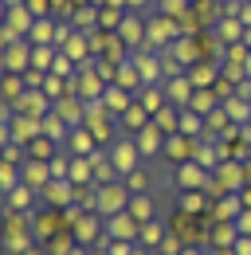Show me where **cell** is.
Segmentation results:
<instances>
[{
	"label": "cell",
	"instance_id": "obj_1",
	"mask_svg": "<svg viewBox=\"0 0 251 255\" xmlns=\"http://www.w3.org/2000/svg\"><path fill=\"white\" fill-rule=\"evenodd\" d=\"M106 153H110V161H114V169H118L122 177H129L133 169H141V165H145V157H141V149H137V141H133L129 133H122V137H118V141H114V145H110Z\"/></svg>",
	"mask_w": 251,
	"mask_h": 255
},
{
	"label": "cell",
	"instance_id": "obj_2",
	"mask_svg": "<svg viewBox=\"0 0 251 255\" xmlns=\"http://www.w3.org/2000/svg\"><path fill=\"white\" fill-rule=\"evenodd\" d=\"M129 208V189H126V181H114V185H98V204H94V212L98 216H118Z\"/></svg>",
	"mask_w": 251,
	"mask_h": 255
},
{
	"label": "cell",
	"instance_id": "obj_3",
	"mask_svg": "<svg viewBox=\"0 0 251 255\" xmlns=\"http://www.w3.org/2000/svg\"><path fill=\"white\" fill-rule=\"evenodd\" d=\"M208 185H212V169H204L196 157L185 161V165H177V189L181 192H196V189L208 192Z\"/></svg>",
	"mask_w": 251,
	"mask_h": 255
},
{
	"label": "cell",
	"instance_id": "obj_4",
	"mask_svg": "<svg viewBox=\"0 0 251 255\" xmlns=\"http://www.w3.org/2000/svg\"><path fill=\"white\" fill-rule=\"evenodd\" d=\"M31 24H35V16L28 12V4H20V8H4V43H12V39H28Z\"/></svg>",
	"mask_w": 251,
	"mask_h": 255
},
{
	"label": "cell",
	"instance_id": "obj_5",
	"mask_svg": "<svg viewBox=\"0 0 251 255\" xmlns=\"http://www.w3.org/2000/svg\"><path fill=\"white\" fill-rule=\"evenodd\" d=\"M161 157L169 161V165H185V161H192V157H196V137H188V133H169Z\"/></svg>",
	"mask_w": 251,
	"mask_h": 255
},
{
	"label": "cell",
	"instance_id": "obj_6",
	"mask_svg": "<svg viewBox=\"0 0 251 255\" xmlns=\"http://www.w3.org/2000/svg\"><path fill=\"white\" fill-rule=\"evenodd\" d=\"M118 39L129 51H141L145 47V16L141 12H126V20L118 24Z\"/></svg>",
	"mask_w": 251,
	"mask_h": 255
},
{
	"label": "cell",
	"instance_id": "obj_7",
	"mask_svg": "<svg viewBox=\"0 0 251 255\" xmlns=\"http://www.w3.org/2000/svg\"><path fill=\"white\" fill-rule=\"evenodd\" d=\"M4 71H8V75H24V71H31V43H28V39H12V43H4Z\"/></svg>",
	"mask_w": 251,
	"mask_h": 255
},
{
	"label": "cell",
	"instance_id": "obj_8",
	"mask_svg": "<svg viewBox=\"0 0 251 255\" xmlns=\"http://www.w3.org/2000/svg\"><path fill=\"white\" fill-rule=\"evenodd\" d=\"M75 189H79V185H75L71 177H51V181L43 185V200H47L51 208H67V204L75 200Z\"/></svg>",
	"mask_w": 251,
	"mask_h": 255
},
{
	"label": "cell",
	"instance_id": "obj_9",
	"mask_svg": "<svg viewBox=\"0 0 251 255\" xmlns=\"http://www.w3.org/2000/svg\"><path fill=\"white\" fill-rule=\"evenodd\" d=\"M244 32H248V24H244L240 16H220L216 28H212V35H216L224 47H232V43H244Z\"/></svg>",
	"mask_w": 251,
	"mask_h": 255
},
{
	"label": "cell",
	"instance_id": "obj_10",
	"mask_svg": "<svg viewBox=\"0 0 251 255\" xmlns=\"http://www.w3.org/2000/svg\"><path fill=\"white\" fill-rule=\"evenodd\" d=\"M12 110H20V114H31V118H47V114L55 110V102L43 95V91H31V87H28V95L20 98Z\"/></svg>",
	"mask_w": 251,
	"mask_h": 255
},
{
	"label": "cell",
	"instance_id": "obj_11",
	"mask_svg": "<svg viewBox=\"0 0 251 255\" xmlns=\"http://www.w3.org/2000/svg\"><path fill=\"white\" fill-rule=\"evenodd\" d=\"M165 95H169L173 106H188L192 95H196V83L188 79V71H185V75H173V79H165Z\"/></svg>",
	"mask_w": 251,
	"mask_h": 255
},
{
	"label": "cell",
	"instance_id": "obj_12",
	"mask_svg": "<svg viewBox=\"0 0 251 255\" xmlns=\"http://www.w3.org/2000/svg\"><path fill=\"white\" fill-rule=\"evenodd\" d=\"M133 141H137V149H141V157H145V161H153L157 153L165 149V133H161L153 122H149L145 129H137V133H133Z\"/></svg>",
	"mask_w": 251,
	"mask_h": 255
},
{
	"label": "cell",
	"instance_id": "obj_13",
	"mask_svg": "<svg viewBox=\"0 0 251 255\" xmlns=\"http://www.w3.org/2000/svg\"><path fill=\"white\" fill-rule=\"evenodd\" d=\"M106 232H110V240H129V244H133V240L141 236V224L133 220V216H129V208H126V212H118V216H110Z\"/></svg>",
	"mask_w": 251,
	"mask_h": 255
},
{
	"label": "cell",
	"instance_id": "obj_14",
	"mask_svg": "<svg viewBox=\"0 0 251 255\" xmlns=\"http://www.w3.org/2000/svg\"><path fill=\"white\" fill-rule=\"evenodd\" d=\"M59 16H35V24H31L28 32V43H55L59 39Z\"/></svg>",
	"mask_w": 251,
	"mask_h": 255
},
{
	"label": "cell",
	"instance_id": "obj_15",
	"mask_svg": "<svg viewBox=\"0 0 251 255\" xmlns=\"http://www.w3.org/2000/svg\"><path fill=\"white\" fill-rule=\"evenodd\" d=\"M102 102H106V110H110L114 118H122L126 110H129V106L137 102V95H129L126 87H118V83H110V87H106V95H102Z\"/></svg>",
	"mask_w": 251,
	"mask_h": 255
},
{
	"label": "cell",
	"instance_id": "obj_16",
	"mask_svg": "<svg viewBox=\"0 0 251 255\" xmlns=\"http://www.w3.org/2000/svg\"><path fill=\"white\" fill-rule=\"evenodd\" d=\"M188 79L196 87H216L220 83V59H196V63L188 67Z\"/></svg>",
	"mask_w": 251,
	"mask_h": 255
},
{
	"label": "cell",
	"instance_id": "obj_17",
	"mask_svg": "<svg viewBox=\"0 0 251 255\" xmlns=\"http://www.w3.org/2000/svg\"><path fill=\"white\" fill-rule=\"evenodd\" d=\"M51 181V161H39V157H28L24 161V185L43 192V185Z\"/></svg>",
	"mask_w": 251,
	"mask_h": 255
},
{
	"label": "cell",
	"instance_id": "obj_18",
	"mask_svg": "<svg viewBox=\"0 0 251 255\" xmlns=\"http://www.w3.org/2000/svg\"><path fill=\"white\" fill-rule=\"evenodd\" d=\"M149 122H153V114H149V110H145L141 102H133V106L126 110L122 118H118V126H122V133H137V129H145Z\"/></svg>",
	"mask_w": 251,
	"mask_h": 255
},
{
	"label": "cell",
	"instance_id": "obj_19",
	"mask_svg": "<svg viewBox=\"0 0 251 255\" xmlns=\"http://www.w3.org/2000/svg\"><path fill=\"white\" fill-rule=\"evenodd\" d=\"M67 145L75 149V157H91L94 149H98V137H94L87 126H75V129H71V137H67Z\"/></svg>",
	"mask_w": 251,
	"mask_h": 255
},
{
	"label": "cell",
	"instance_id": "obj_20",
	"mask_svg": "<svg viewBox=\"0 0 251 255\" xmlns=\"http://www.w3.org/2000/svg\"><path fill=\"white\" fill-rule=\"evenodd\" d=\"M153 126L161 129L165 137H169V133H181V106H173V102L161 106V110L153 114Z\"/></svg>",
	"mask_w": 251,
	"mask_h": 255
},
{
	"label": "cell",
	"instance_id": "obj_21",
	"mask_svg": "<svg viewBox=\"0 0 251 255\" xmlns=\"http://www.w3.org/2000/svg\"><path fill=\"white\" fill-rule=\"evenodd\" d=\"M224 110L232 114L236 126H248L251 122V98H244V95H228L224 98Z\"/></svg>",
	"mask_w": 251,
	"mask_h": 255
},
{
	"label": "cell",
	"instance_id": "obj_22",
	"mask_svg": "<svg viewBox=\"0 0 251 255\" xmlns=\"http://www.w3.org/2000/svg\"><path fill=\"white\" fill-rule=\"evenodd\" d=\"M55 55H59V47H55V43H31V67H35V71H43V75H47V71L55 67Z\"/></svg>",
	"mask_w": 251,
	"mask_h": 255
},
{
	"label": "cell",
	"instance_id": "obj_23",
	"mask_svg": "<svg viewBox=\"0 0 251 255\" xmlns=\"http://www.w3.org/2000/svg\"><path fill=\"white\" fill-rule=\"evenodd\" d=\"M24 95H28V79H24V75H8V71H4V106H16Z\"/></svg>",
	"mask_w": 251,
	"mask_h": 255
},
{
	"label": "cell",
	"instance_id": "obj_24",
	"mask_svg": "<svg viewBox=\"0 0 251 255\" xmlns=\"http://www.w3.org/2000/svg\"><path fill=\"white\" fill-rule=\"evenodd\" d=\"M67 177H71L79 189H83V185H94L91 181L94 177V161L91 157H71V173H67Z\"/></svg>",
	"mask_w": 251,
	"mask_h": 255
},
{
	"label": "cell",
	"instance_id": "obj_25",
	"mask_svg": "<svg viewBox=\"0 0 251 255\" xmlns=\"http://www.w3.org/2000/svg\"><path fill=\"white\" fill-rule=\"evenodd\" d=\"M129 216H133L137 224H149L153 220V196H145V192L129 196Z\"/></svg>",
	"mask_w": 251,
	"mask_h": 255
},
{
	"label": "cell",
	"instance_id": "obj_26",
	"mask_svg": "<svg viewBox=\"0 0 251 255\" xmlns=\"http://www.w3.org/2000/svg\"><path fill=\"white\" fill-rule=\"evenodd\" d=\"M71 228H75V240H79L83 248H87V244H91L94 236L102 232V224L94 220V216H79V220H71Z\"/></svg>",
	"mask_w": 251,
	"mask_h": 255
},
{
	"label": "cell",
	"instance_id": "obj_27",
	"mask_svg": "<svg viewBox=\"0 0 251 255\" xmlns=\"http://www.w3.org/2000/svg\"><path fill=\"white\" fill-rule=\"evenodd\" d=\"M43 133H47L51 141H59V145H67V137H71V126H67V122H63L59 114L51 110V114L43 118Z\"/></svg>",
	"mask_w": 251,
	"mask_h": 255
},
{
	"label": "cell",
	"instance_id": "obj_28",
	"mask_svg": "<svg viewBox=\"0 0 251 255\" xmlns=\"http://www.w3.org/2000/svg\"><path fill=\"white\" fill-rule=\"evenodd\" d=\"M4 196H8V208H28V212H31V204H35L39 189H31V185H16V189L4 192Z\"/></svg>",
	"mask_w": 251,
	"mask_h": 255
},
{
	"label": "cell",
	"instance_id": "obj_29",
	"mask_svg": "<svg viewBox=\"0 0 251 255\" xmlns=\"http://www.w3.org/2000/svg\"><path fill=\"white\" fill-rule=\"evenodd\" d=\"M181 133H188V137H204V114L181 106Z\"/></svg>",
	"mask_w": 251,
	"mask_h": 255
},
{
	"label": "cell",
	"instance_id": "obj_30",
	"mask_svg": "<svg viewBox=\"0 0 251 255\" xmlns=\"http://www.w3.org/2000/svg\"><path fill=\"white\" fill-rule=\"evenodd\" d=\"M122 20H126V8H110V4L98 8V28H102V32H118Z\"/></svg>",
	"mask_w": 251,
	"mask_h": 255
},
{
	"label": "cell",
	"instance_id": "obj_31",
	"mask_svg": "<svg viewBox=\"0 0 251 255\" xmlns=\"http://www.w3.org/2000/svg\"><path fill=\"white\" fill-rule=\"evenodd\" d=\"M55 145H59V141H51L47 133H39V137H35V141H31V145H28V157L51 161V157H59V153H55Z\"/></svg>",
	"mask_w": 251,
	"mask_h": 255
},
{
	"label": "cell",
	"instance_id": "obj_32",
	"mask_svg": "<svg viewBox=\"0 0 251 255\" xmlns=\"http://www.w3.org/2000/svg\"><path fill=\"white\" fill-rule=\"evenodd\" d=\"M122 181H126V189H129V192H145V189H149V165L133 169V173H129V177H122Z\"/></svg>",
	"mask_w": 251,
	"mask_h": 255
},
{
	"label": "cell",
	"instance_id": "obj_33",
	"mask_svg": "<svg viewBox=\"0 0 251 255\" xmlns=\"http://www.w3.org/2000/svg\"><path fill=\"white\" fill-rule=\"evenodd\" d=\"M161 240H165V224L161 220L141 224V244H161Z\"/></svg>",
	"mask_w": 251,
	"mask_h": 255
},
{
	"label": "cell",
	"instance_id": "obj_34",
	"mask_svg": "<svg viewBox=\"0 0 251 255\" xmlns=\"http://www.w3.org/2000/svg\"><path fill=\"white\" fill-rule=\"evenodd\" d=\"M200 208H204V189L185 192V196H181V212H200Z\"/></svg>",
	"mask_w": 251,
	"mask_h": 255
},
{
	"label": "cell",
	"instance_id": "obj_35",
	"mask_svg": "<svg viewBox=\"0 0 251 255\" xmlns=\"http://www.w3.org/2000/svg\"><path fill=\"white\" fill-rule=\"evenodd\" d=\"M236 228H240V236H251V208H244L236 216Z\"/></svg>",
	"mask_w": 251,
	"mask_h": 255
},
{
	"label": "cell",
	"instance_id": "obj_36",
	"mask_svg": "<svg viewBox=\"0 0 251 255\" xmlns=\"http://www.w3.org/2000/svg\"><path fill=\"white\" fill-rule=\"evenodd\" d=\"M232 252L236 255H251V236H240V240L232 244Z\"/></svg>",
	"mask_w": 251,
	"mask_h": 255
},
{
	"label": "cell",
	"instance_id": "obj_37",
	"mask_svg": "<svg viewBox=\"0 0 251 255\" xmlns=\"http://www.w3.org/2000/svg\"><path fill=\"white\" fill-rule=\"evenodd\" d=\"M240 196H244V208H251V189H240Z\"/></svg>",
	"mask_w": 251,
	"mask_h": 255
},
{
	"label": "cell",
	"instance_id": "obj_38",
	"mask_svg": "<svg viewBox=\"0 0 251 255\" xmlns=\"http://www.w3.org/2000/svg\"><path fill=\"white\" fill-rule=\"evenodd\" d=\"M181 255H200V252H196V248H185V252H181Z\"/></svg>",
	"mask_w": 251,
	"mask_h": 255
},
{
	"label": "cell",
	"instance_id": "obj_39",
	"mask_svg": "<svg viewBox=\"0 0 251 255\" xmlns=\"http://www.w3.org/2000/svg\"><path fill=\"white\" fill-rule=\"evenodd\" d=\"M244 43H248V47H251V28H248V32H244Z\"/></svg>",
	"mask_w": 251,
	"mask_h": 255
},
{
	"label": "cell",
	"instance_id": "obj_40",
	"mask_svg": "<svg viewBox=\"0 0 251 255\" xmlns=\"http://www.w3.org/2000/svg\"><path fill=\"white\" fill-rule=\"evenodd\" d=\"M91 255H110V252H91Z\"/></svg>",
	"mask_w": 251,
	"mask_h": 255
}]
</instances>
